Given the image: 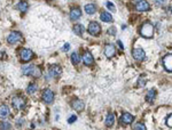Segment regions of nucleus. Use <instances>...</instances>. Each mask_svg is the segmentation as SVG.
Masks as SVG:
<instances>
[{"instance_id": "obj_1", "label": "nucleus", "mask_w": 172, "mask_h": 130, "mask_svg": "<svg viewBox=\"0 0 172 130\" xmlns=\"http://www.w3.org/2000/svg\"><path fill=\"white\" fill-rule=\"evenodd\" d=\"M140 34L145 38H152L154 36V26L152 23L146 22L142 24L140 29Z\"/></svg>"}, {"instance_id": "obj_2", "label": "nucleus", "mask_w": 172, "mask_h": 130, "mask_svg": "<svg viewBox=\"0 0 172 130\" xmlns=\"http://www.w3.org/2000/svg\"><path fill=\"white\" fill-rule=\"evenodd\" d=\"M7 41H8V43H10V45H15V43L22 42V41H23V38H22V34H21L19 32L13 31V32H10V33L8 34Z\"/></svg>"}, {"instance_id": "obj_3", "label": "nucleus", "mask_w": 172, "mask_h": 130, "mask_svg": "<svg viewBox=\"0 0 172 130\" xmlns=\"http://www.w3.org/2000/svg\"><path fill=\"white\" fill-rule=\"evenodd\" d=\"M19 57H21V61L29 62V61H31L33 58V53H32V50H30L28 48H23L19 52Z\"/></svg>"}, {"instance_id": "obj_4", "label": "nucleus", "mask_w": 172, "mask_h": 130, "mask_svg": "<svg viewBox=\"0 0 172 130\" xmlns=\"http://www.w3.org/2000/svg\"><path fill=\"white\" fill-rule=\"evenodd\" d=\"M42 100L46 103V104H52L53 100H54V93L51 90V89H45L42 91V96H41Z\"/></svg>"}, {"instance_id": "obj_5", "label": "nucleus", "mask_w": 172, "mask_h": 130, "mask_svg": "<svg viewBox=\"0 0 172 130\" xmlns=\"http://www.w3.org/2000/svg\"><path fill=\"white\" fill-rule=\"evenodd\" d=\"M132 56H133V58L135 61L142 62L146 58V53H145V50L142 48H135L132 52Z\"/></svg>"}, {"instance_id": "obj_6", "label": "nucleus", "mask_w": 172, "mask_h": 130, "mask_svg": "<svg viewBox=\"0 0 172 130\" xmlns=\"http://www.w3.org/2000/svg\"><path fill=\"white\" fill-rule=\"evenodd\" d=\"M12 104H13V106H14L16 110H22V109L25 106V100H24L22 97H19V96H15V97H13V99H12Z\"/></svg>"}, {"instance_id": "obj_7", "label": "nucleus", "mask_w": 172, "mask_h": 130, "mask_svg": "<svg viewBox=\"0 0 172 130\" xmlns=\"http://www.w3.org/2000/svg\"><path fill=\"white\" fill-rule=\"evenodd\" d=\"M87 30H88V33H90V34H92V36H97V34L100 33V31H101V26H100V24L96 23V22H91Z\"/></svg>"}, {"instance_id": "obj_8", "label": "nucleus", "mask_w": 172, "mask_h": 130, "mask_svg": "<svg viewBox=\"0 0 172 130\" xmlns=\"http://www.w3.org/2000/svg\"><path fill=\"white\" fill-rule=\"evenodd\" d=\"M163 66L168 72H172V54L163 57Z\"/></svg>"}, {"instance_id": "obj_9", "label": "nucleus", "mask_w": 172, "mask_h": 130, "mask_svg": "<svg viewBox=\"0 0 172 130\" xmlns=\"http://www.w3.org/2000/svg\"><path fill=\"white\" fill-rule=\"evenodd\" d=\"M135 8L138 12H147L149 10V3L147 0H139L135 5Z\"/></svg>"}, {"instance_id": "obj_10", "label": "nucleus", "mask_w": 172, "mask_h": 130, "mask_svg": "<svg viewBox=\"0 0 172 130\" xmlns=\"http://www.w3.org/2000/svg\"><path fill=\"white\" fill-rule=\"evenodd\" d=\"M48 73H49V75H51L52 78H56V76H60V75L62 74V69H61V66H58V65H52V66L49 67Z\"/></svg>"}, {"instance_id": "obj_11", "label": "nucleus", "mask_w": 172, "mask_h": 130, "mask_svg": "<svg viewBox=\"0 0 172 130\" xmlns=\"http://www.w3.org/2000/svg\"><path fill=\"white\" fill-rule=\"evenodd\" d=\"M115 54H116V48H115L114 45H107L104 47V55L107 56L108 58L114 57Z\"/></svg>"}, {"instance_id": "obj_12", "label": "nucleus", "mask_w": 172, "mask_h": 130, "mask_svg": "<svg viewBox=\"0 0 172 130\" xmlns=\"http://www.w3.org/2000/svg\"><path fill=\"white\" fill-rule=\"evenodd\" d=\"M83 62H84L85 65H92L93 64L94 59H93V56L90 52H85L83 54Z\"/></svg>"}, {"instance_id": "obj_13", "label": "nucleus", "mask_w": 172, "mask_h": 130, "mask_svg": "<svg viewBox=\"0 0 172 130\" xmlns=\"http://www.w3.org/2000/svg\"><path fill=\"white\" fill-rule=\"evenodd\" d=\"M120 120H122V122H123L124 124H130V123H132V122H133L134 118H133V115H132V114H130V113L125 112V113H123V115H122Z\"/></svg>"}, {"instance_id": "obj_14", "label": "nucleus", "mask_w": 172, "mask_h": 130, "mask_svg": "<svg viewBox=\"0 0 172 130\" xmlns=\"http://www.w3.org/2000/svg\"><path fill=\"white\" fill-rule=\"evenodd\" d=\"M71 106L74 107V110L77 112H81L84 110V107H85V105H84V102H81V100H79V99H77V100H74L72 103H71Z\"/></svg>"}, {"instance_id": "obj_15", "label": "nucleus", "mask_w": 172, "mask_h": 130, "mask_svg": "<svg viewBox=\"0 0 172 130\" xmlns=\"http://www.w3.org/2000/svg\"><path fill=\"white\" fill-rule=\"evenodd\" d=\"M10 114V110L7 105H0V118L5 119Z\"/></svg>"}, {"instance_id": "obj_16", "label": "nucleus", "mask_w": 172, "mask_h": 130, "mask_svg": "<svg viewBox=\"0 0 172 130\" xmlns=\"http://www.w3.org/2000/svg\"><path fill=\"white\" fill-rule=\"evenodd\" d=\"M81 16V10L79 8H72L70 12V19L72 21H76Z\"/></svg>"}, {"instance_id": "obj_17", "label": "nucleus", "mask_w": 172, "mask_h": 130, "mask_svg": "<svg viewBox=\"0 0 172 130\" xmlns=\"http://www.w3.org/2000/svg\"><path fill=\"white\" fill-rule=\"evenodd\" d=\"M85 12H86V14H88V15H92V14H94L96 12V6L95 5H93V3H88V5H86L85 6Z\"/></svg>"}, {"instance_id": "obj_18", "label": "nucleus", "mask_w": 172, "mask_h": 130, "mask_svg": "<svg viewBox=\"0 0 172 130\" xmlns=\"http://www.w3.org/2000/svg\"><path fill=\"white\" fill-rule=\"evenodd\" d=\"M115 122V114L114 113H108L107 118H106V126L107 127H111Z\"/></svg>"}, {"instance_id": "obj_19", "label": "nucleus", "mask_w": 172, "mask_h": 130, "mask_svg": "<svg viewBox=\"0 0 172 130\" xmlns=\"http://www.w3.org/2000/svg\"><path fill=\"white\" fill-rule=\"evenodd\" d=\"M30 75L35 76V78H39L41 75V69L37 66V65H32V69H31V73Z\"/></svg>"}, {"instance_id": "obj_20", "label": "nucleus", "mask_w": 172, "mask_h": 130, "mask_svg": "<svg viewBox=\"0 0 172 130\" xmlns=\"http://www.w3.org/2000/svg\"><path fill=\"white\" fill-rule=\"evenodd\" d=\"M16 8H17L19 10H21L22 13H24V12L28 10L29 5H28V2H25V1H19V3H17V6H16Z\"/></svg>"}, {"instance_id": "obj_21", "label": "nucleus", "mask_w": 172, "mask_h": 130, "mask_svg": "<svg viewBox=\"0 0 172 130\" xmlns=\"http://www.w3.org/2000/svg\"><path fill=\"white\" fill-rule=\"evenodd\" d=\"M84 31H85V29H84V26L81 24H76L74 26V32L76 33L77 36H81L84 33Z\"/></svg>"}, {"instance_id": "obj_22", "label": "nucleus", "mask_w": 172, "mask_h": 130, "mask_svg": "<svg viewBox=\"0 0 172 130\" xmlns=\"http://www.w3.org/2000/svg\"><path fill=\"white\" fill-rule=\"evenodd\" d=\"M155 96H156V90H155V89H150V90L147 93V96H146V100H147V102H149V103H153Z\"/></svg>"}, {"instance_id": "obj_23", "label": "nucleus", "mask_w": 172, "mask_h": 130, "mask_svg": "<svg viewBox=\"0 0 172 130\" xmlns=\"http://www.w3.org/2000/svg\"><path fill=\"white\" fill-rule=\"evenodd\" d=\"M100 19H102L103 22H111L113 21V16L109 14V13H107V12H103V13H101V15H100Z\"/></svg>"}, {"instance_id": "obj_24", "label": "nucleus", "mask_w": 172, "mask_h": 130, "mask_svg": "<svg viewBox=\"0 0 172 130\" xmlns=\"http://www.w3.org/2000/svg\"><path fill=\"white\" fill-rule=\"evenodd\" d=\"M37 89H38V86H37L36 83H30V85L28 86V88H26V91L29 94H33L37 91Z\"/></svg>"}, {"instance_id": "obj_25", "label": "nucleus", "mask_w": 172, "mask_h": 130, "mask_svg": "<svg viewBox=\"0 0 172 130\" xmlns=\"http://www.w3.org/2000/svg\"><path fill=\"white\" fill-rule=\"evenodd\" d=\"M71 62H72L74 65L79 64V62H80V56L78 55L77 53H72V55H71Z\"/></svg>"}, {"instance_id": "obj_26", "label": "nucleus", "mask_w": 172, "mask_h": 130, "mask_svg": "<svg viewBox=\"0 0 172 130\" xmlns=\"http://www.w3.org/2000/svg\"><path fill=\"white\" fill-rule=\"evenodd\" d=\"M31 69H32V65H24L22 67V72L24 75H30L31 73Z\"/></svg>"}, {"instance_id": "obj_27", "label": "nucleus", "mask_w": 172, "mask_h": 130, "mask_svg": "<svg viewBox=\"0 0 172 130\" xmlns=\"http://www.w3.org/2000/svg\"><path fill=\"white\" fill-rule=\"evenodd\" d=\"M10 129H12V126H10L9 122L3 121V122L0 123V130H10Z\"/></svg>"}, {"instance_id": "obj_28", "label": "nucleus", "mask_w": 172, "mask_h": 130, "mask_svg": "<svg viewBox=\"0 0 172 130\" xmlns=\"http://www.w3.org/2000/svg\"><path fill=\"white\" fill-rule=\"evenodd\" d=\"M146 85V76L145 75H141L139 79H138V86L139 87H143Z\"/></svg>"}, {"instance_id": "obj_29", "label": "nucleus", "mask_w": 172, "mask_h": 130, "mask_svg": "<svg viewBox=\"0 0 172 130\" xmlns=\"http://www.w3.org/2000/svg\"><path fill=\"white\" fill-rule=\"evenodd\" d=\"M133 130H146V126L143 123H141V122H138V123L134 124Z\"/></svg>"}, {"instance_id": "obj_30", "label": "nucleus", "mask_w": 172, "mask_h": 130, "mask_svg": "<svg viewBox=\"0 0 172 130\" xmlns=\"http://www.w3.org/2000/svg\"><path fill=\"white\" fill-rule=\"evenodd\" d=\"M106 6H107V8H108V9H110V10H113V12H116V7L114 6V3H113V2H109V1H108V2L106 3Z\"/></svg>"}, {"instance_id": "obj_31", "label": "nucleus", "mask_w": 172, "mask_h": 130, "mask_svg": "<svg viewBox=\"0 0 172 130\" xmlns=\"http://www.w3.org/2000/svg\"><path fill=\"white\" fill-rule=\"evenodd\" d=\"M165 2H166V0H155V5H156V6H158V7L164 6V5H165Z\"/></svg>"}, {"instance_id": "obj_32", "label": "nucleus", "mask_w": 172, "mask_h": 130, "mask_svg": "<svg viewBox=\"0 0 172 130\" xmlns=\"http://www.w3.org/2000/svg\"><path fill=\"white\" fill-rule=\"evenodd\" d=\"M116 28L115 26H111V28H109V30H108V33L110 34V36H115L116 34Z\"/></svg>"}, {"instance_id": "obj_33", "label": "nucleus", "mask_w": 172, "mask_h": 130, "mask_svg": "<svg viewBox=\"0 0 172 130\" xmlns=\"http://www.w3.org/2000/svg\"><path fill=\"white\" fill-rule=\"evenodd\" d=\"M166 124H168V127L172 128V114L171 115H169V118L166 119Z\"/></svg>"}, {"instance_id": "obj_34", "label": "nucleus", "mask_w": 172, "mask_h": 130, "mask_svg": "<svg viewBox=\"0 0 172 130\" xmlns=\"http://www.w3.org/2000/svg\"><path fill=\"white\" fill-rule=\"evenodd\" d=\"M69 49H70V45H69V43H64V46L62 47V52L67 53V52H68Z\"/></svg>"}, {"instance_id": "obj_35", "label": "nucleus", "mask_w": 172, "mask_h": 130, "mask_svg": "<svg viewBox=\"0 0 172 130\" xmlns=\"http://www.w3.org/2000/svg\"><path fill=\"white\" fill-rule=\"evenodd\" d=\"M76 120H77V116H76V115H71V116L69 118L68 122H69V123H72V122H75Z\"/></svg>"}, {"instance_id": "obj_36", "label": "nucleus", "mask_w": 172, "mask_h": 130, "mask_svg": "<svg viewBox=\"0 0 172 130\" xmlns=\"http://www.w3.org/2000/svg\"><path fill=\"white\" fill-rule=\"evenodd\" d=\"M117 45L119 46V48H120V49H124V47H123V43H122V41H120V40H118V41H117Z\"/></svg>"}]
</instances>
